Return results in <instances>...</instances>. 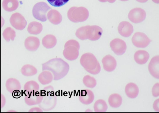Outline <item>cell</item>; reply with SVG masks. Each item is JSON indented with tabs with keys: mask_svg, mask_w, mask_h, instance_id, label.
<instances>
[{
	"mask_svg": "<svg viewBox=\"0 0 159 113\" xmlns=\"http://www.w3.org/2000/svg\"><path fill=\"white\" fill-rule=\"evenodd\" d=\"M43 71H49L52 73L53 79L58 80L64 77L68 73V64L60 58L51 59L42 64Z\"/></svg>",
	"mask_w": 159,
	"mask_h": 113,
	"instance_id": "6da1fadb",
	"label": "cell"
},
{
	"mask_svg": "<svg viewBox=\"0 0 159 113\" xmlns=\"http://www.w3.org/2000/svg\"><path fill=\"white\" fill-rule=\"evenodd\" d=\"M103 32L102 28L97 25H87L80 27L76 30L75 35L79 39H89L96 41L101 37Z\"/></svg>",
	"mask_w": 159,
	"mask_h": 113,
	"instance_id": "7a4b0ae2",
	"label": "cell"
},
{
	"mask_svg": "<svg viewBox=\"0 0 159 113\" xmlns=\"http://www.w3.org/2000/svg\"><path fill=\"white\" fill-rule=\"evenodd\" d=\"M40 94L43 96V99L39 106L43 111H48L53 109L56 106L57 99L54 95V88L51 85L44 87L41 90Z\"/></svg>",
	"mask_w": 159,
	"mask_h": 113,
	"instance_id": "3957f363",
	"label": "cell"
},
{
	"mask_svg": "<svg viewBox=\"0 0 159 113\" xmlns=\"http://www.w3.org/2000/svg\"><path fill=\"white\" fill-rule=\"evenodd\" d=\"M89 14L88 9L83 6L72 7L69 9L67 13L69 20L74 22L85 21L88 18Z\"/></svg>",
	"mask_w": 159,
	"mask_h": 113,
	"instance_id": "277c9868",
	"label": "cell"
},
{
	"mask_svg": "<svg viewBox=\"0 0 159 113\" xmlns=\"http://www.w3.org/2000/svg\"><path fill=\"white\" fill-rule=\"evenodd\" d=\"M80 48L79 43L77 41L73 39L69 40L65 44L63 55L68 60L73 61L75 60L79 55Z\"/></svg>",
	"mask_w": 159,
	"mask_h": 113,
	"instance_id": "5b68a950",
	"label": "cell"
},
{
	"mask_svg": "<svg viewBox=\"0 0 159 113\" xmlns=\"http://www.w3.org/2000/svg\"><path fill=\"white\" fill-rule=\"evenodd\" d=\"M51 8L45 2H41L35 4L32 9V14L34 17L36 19L41 22L47 21V13Z\"/></svg>",
	"mask_w": 159,
	"mask_h": 113,
	"instance_id": "8992f818",
	"label": "cell"
},
{
	"mask_svg": "<svg viewBox=\"0 0 159 113\" xmlns=\"http://www.w3.org/2000/svg\"><path fill=\"white\" fill-rule=\"evenodd\" d=\"M80 62L85 69L92 70L96 67L98 62L93 54L86 53L81 56Z\"/></svg>",
	"mask_w": 159,
	"mask_h": 113,
	"instance_id": "52a82bcc",
	"label": "cell"
},
{
	"mask_svg": "<svg viewBox=\"0 0 159 113\" xmlns=\"http://www.w3.org/2000/svg\"><path fill=\"white\" fill-rule=\"evenodd\" d=\"M151 40L144 33L141 32L135 33L132 38L133 44L138 48H145L150 44Z\"/></svg>",
	"mask_w": 159,
	"mask_h": 113,
	"instance_id": "ba28073f",
	"label": "cell"
},
{
	"mask_svg": "<svg viewBox=\"0 0 159 113\" xmlns=\"http://www.w3.org/2000/svg\"><path fill=\"white\" fill-rule=\"evenodd\" d=\"M146 16V12L143 9L140 8H135L130 11L128 16L131 22L138 23L143 21Z\"/></svg>",
	"mask_w": 159,
	"mask_h": 113,
	"instance_id": "9c48e42d",
	"label": "cell"
},
{
	"mask_svg": "<svg viewBox=\"0 0 159 113\" xmlns=\"http://www.w3.org/2000/svg\"><path fill=\"white\" fill-rule=\"evenodd\" d=\"M11 26L16 29L22 30L26 27L27 22L24 17L19 13L12 14L10 18Z\"/></svg>",
	"mask_w": 159,
	"mask_h": 113,
	"instance_id": "30bf717a",
	"label": "cell"
},
{
	"mask_svg": "<svg viewBox=\"0 0 159 113\" xmlns=\"http://www.w3.org/2000/svg\"><path fill=\"white\" fill-rule=\"evenodd\" d=\"M110 46L112 50L118 55L123 54L127 49L125 42L122 39L118 38H115L111 41Z\"/></svg>",
	"mask_w": 159,
	"mask_h": 113,
	"instance_id": "8fae6325",
	"label": "cell"
},
{
	"mask_svg": "<svg viewBox=\"0 0 159 113\" xmlns=\"http://www.w3.org/2000/svg\"><path fill=\"white\" fill-rule=\"evenodd\" d=\"M43 98V97L41 96L40 93L38 91L25 94L24 100L28 105L32 106L40 103Z\"/></svg>",
	"mask_w": 159,
	"mask_h": 113,
	"instance_id": "7c38bea8",
	"label": "cell"
},
{
	"mask_svg": "<svg viewBox=\"0 0 159 113\" xmlns=\"http://www.w3.org/2000/svg\"><path fill=\"white\" fill-rule=\"evenodd\" d=\"M148 69L153 77L159 79V55L152 58L148 64Z\"/></svg>",
	"mask_w": 159,
	"mask_h": 113,
	"instance_id": "4fadbf2b",
	"label": "cell"
},
{
	"mask_svg": "<svg viewBox=\"0 0 159 113\" xmlns=\"http://www.w3.org/2000/svg\"><path fill=\"white\" fill-rule=\"evenodd\" d=\"M119 33L125 37L130 36L134 31L133 27L129 22L123 21L121 22L118 27Z\"/></svg>",
	"mask_w": 159,
	"mask_h": 113,
	"instance_id": "5bb4252c",
	"label": "cell"
},
{
	"mask_svg": "<svg viewBox=\"0 0 159 113\" xmlns=\"http://www.w3.org/2000/svg\"><path fill=\"white\" fill-rule=\"evenodd\" d=\"M102 63L104 69L108 72L113 71L116 68L117 63L115 58L111 55L104 56L102 59Z\"/></svg>",
	"mask_w": 159,
	"mask_h": 113,
	"instance_id": "9a60e30c",
	"label": "cell"
},
{
	"mask_svg": "<svg viewBox=\"0 0 159 113\" xmlns=\"http://www.w3.org/2000/svg\"><path fill=\"white\" fill-rule=\"evenodd\" d=\"M94 98L93 93L90 90H83L80 92L79 100L83 104L88 105L91 103L93 101Z\"/></svg>",
	"mask_w": 159,
	"mask_h": 113,
	"instance_id": "2e32d148",
	"label": "cell"
},
{
	"mask_svg": "<svg viewBox=\"0 0 159 113\" xmlns=\"http://www.w3.org/2000/svg\"><path fill=\"white\" fill-rule=\"evenodd\" d=\"M25 48L31 51L36 50L40 45L39 39L34 36H29L26 38L24 42Z\"/></svg>",
	"mask_w": 159,
	"mask_h": 113,
	"instance_id": "e0dca14e",
	"label": "cell"
},
{
	"mask_svg": "<svg viewBox=\"0 0 159 113\" xmlns=\"http://www.w3.org/2000/svg\"><path fill=\"white\" fill-rule=\"evenodd\" d=\"M149 58V54L147 51L139 50L136 51L134 55V59L138 64L143 65L148 61Z\"/></svg>",
	"mask_w": 159,
	"mask_h": 113,
	"instance_id": "ac0fdd59",
	"label": "cell"
},
{
	"mask_svg": "<svg viewBox=\"0 0 159 113\" xmlns=\"http://www.w3.org/2000/svg\"><path fill=\"white\" fill-rule=\"evenodd\" d=\"M47 18L50 22L54 25L60 24L62 20V17L60 12L57 10L52 9L47 15Z\"/></svg>",
	"mask_w": 159,
	"mask_h": 113,
	"instance_id": "d6986e66",
	"label": "cell"
},
{
	"mask_svg": "<svg viewBox=\"0 0 159 113\" xmlns=\"http://www.w3.org/2000/svg\"><path fill=\"white\" fill-rule=\"evenodd\" d=\"M138 86L134 83H130L127 84L125 88V92L127 96L131 99L136 98L139 93Z\"/></svg>",
	"mask_w": 159,
	"mask_h": 113,
	"instance_id": "ffe728a7",
	"label": "cell"
},
{
	"mask_svg": "<svg viewBox=\"0 0 159 113\" xmlns=\"http://www.w3.org/2000/svg\"><path fill=\"white\" fill-rule=\"evenodd\" d=\"M5 86L7 90L11 93L15 90H20L21 88V86L19 81L16 79L12 78L7 80Z\"/></svg>",
	"mask_w": 159,
	"mask_h": 113,
	"instance_id": "44dd1931",
	"label": "cell"
},
{
	"mask_svg": "<svg viewBox=\"0 0 159 113\" xmlns=\"http://www.w3.org/2000/svg\"><path fill=\"white\" fill-rule=\"evenodd\" d=\"M57 43L56 37L52 34L46 35L42 40L43 46L47 49H51L54 47L56 45Z\"/></svg>",
	"mask_w": 159,
	"mask_h": 113,
	"instance_id": "7402d4cb",
	"label": "cell"
},
{
	"mask_svg": "<svg viewBox=\"0 0 159 113\" xmlns=\"http://www.w3.org/2000/svg\"><path fill=\"white\" fill-rule=\"evenodd\" d=\"M52 73L49 71H43L39 75L38 79L42 85H46L51 83L53 79Z\"/></svg>",
	"mask_w": 159,
	"mask_h": 113,
	"instance_id": "603a6c76",
	"label": "cell"
},
{
	"mask_svg": "<svg viewBox=\"0 0 159 113\" xmlns=\"http://www.w3.org/2000/svg\"><path fill=\"white\" fill-rule=\"evenodd\" d=\"M27 30L29 33L37 35L40 34L42 30L43 26L38 22H32L28 25Z\"/></svg>",
	"mask_w": 159,
	"mask_h": 113,
	"instance_id": "cb8c5ba5",
	"label": "cell"
},
{
	"mask_svg": "<svg viewBox=\"0 0 159 113\" xmlns=\"http://www.w3.org/2000/svg\"><path fill=\"white\" fill-rule=\"evenodd\" d=\"M18 6L19 2L18 0H3L2 2L3 9L8 12L15 10Z\"/></svg>",
	"mask_w": 159,
	"mask_h": 113,
	"instance_id": "d4e9b609",
	"label": "cell"
},
{
	"mask_svg": "<svg viewBox=\"0 0 159 113\" xmlns=\"http://www.w3.org/2000/svg\"><path fill=\"white\" fill-rule=\"evenodd\" d=\"M108 101L111 107L113 108H117L121 105L122 99L119 94L115 93L109 96Z\"/></svg>",
	"mask_w": 159,
	"mask_h": 113,
	"instance_id": "484cf974",
	"label": "cell"
},
{
	"mask_svg": "<svg viewBox=\"0 0 159 113\" xmlns=\"http://www.w3.org/2000/svg\"><path fill=\"white\" fill-rule=\"evenodd\" d=\"M22 75L25 76H31L35 75L37 73V70L33 66L27 64L24 65L21 69Z\"/></svg>",
	"mask_w": 159,
	"mask_h": 113,
	"instance_id": "4316f807",
	"label": "cell"
},
{
	"mask_svg": "<svg viewBox=\"0 0 159 113\" xmlns=\"http://www.w3.org/2000/svg\"><path fill=\"white\" fill-rule=\"evenodd\" d=\"M39 86L36 81L31 80L26 82L24 86V89L25 94L31 92L38 91Z\"/></svg>",
	"mask_w": 159,
	"mask_h": 113,
	"instance_id": "83f0119b",
	"label": "cell"
},
{
	"mask_svg": "<svg viewBox=\"0 0 159 113\" xmlns=\"http://www.w3.org/2000/svg\"><path fill=\"white\" fill-rule=\"evenodd\" d=\"M93 108L95 112H104L107 111L108 106L105 100L102 99H99L95 102Z\"/></svg>",
	"mask_w": 159,
	"mask_h": 113,
	"instance_id": "f1b7e54d",
	"label": "cell"
},
{
	"mask_svg": "<svg viewBox=\"0 0 159 113\" xmlns=\"http://www.w3.org/2000/svg\"><path fill=\"white\" fill-rule=\"evenodd\" d=\"M2 35L4 39L7 42L10 40L13 41L16 37V32L11 27L6 28L3 31Z\"/></svg>",
	"mask_w": 159,
	"mask_h": 113,
	"instance_id": "f546056e",
	"label": "cell"
},
{
	"mask_svg": "<svg viewBox=\"0 0 159 113\" xmlns=\"http://www.w3.org/2000/svg\"><path fill=\"white\" fill-rule=\"evenodd\" d=\"M83 82L85 86L90 88H94L97 84L95 79L89 75H86L84 77L83 79Z\"/></svg>",
	"mask_w": 159,
	"mask_h": 113,
	"instance_id": "4dcf8cb0",
	"label": "cell"
},
{
	"mask_svg": "<svg viewBox=\"0 0 159 113\" xmlns=\"http://www.w3.org/2000/svg\"><path fill=\"white\" fill-rule=\"evenodd\" d=\"M48 3L52 6L55 7L62 6L67 2L69 0H47Z\"/></svg>",
	"mask_w": 159,
	"mask_h": 113,
	"instance_id": "1f68e13d",
	"label": "cell"
},
{
	"mask_svg": "<svg viewBox=\"0 0 159 113\" xmlns=\"http://www.w3.org/2000/svg\"><path fill=\"white\" fill-rule=\"evenodd\" d=\"M152 94L154 97L159 96V83H155L152 89Z\"/></svg>",
	"mask_w": 159,
	"mask_h": 113,
	"instance_id": "d6a6232c",
	"label": "cell"
},
{
	"mask_svg": "<svg viewBox=\"0 0 159 113\" xmlns=\"http://www.w3.org/2000/svg\"><path fill=\"white\" fill-rule=\"evenodd\" d=\"M101 67L99 62L98 63L96 67L94 70H89L85 69L86 71L92 74L97 75L101 71Z\"/></svg>",
	"mask_w": 159,
	"mask_h": 113,
	"instance_id": "836d02e7",
	"label": "cell"
},
{
	"mask_svg": "<svg viewBox=\"0 0 159 113\" xmlns=\"http://www.w3.org/2000/svg\"><path fill=\"white\" fill-rule=\"evenodd\" d=\"M153 107L156 111L159 112V98L154 101L153 105Z\"/></svg>",
	"mask_w": 159,
	"mask_h": 113,
	"instance_id": "e575fe53",
	"label": "cell"
},
{
	"mask_svg": "<svg viewBox=\"0 0 159 113\" xmlns=\"http://www.w3.org/2000/svg\"><path fill=\"white\" fill-rule=\"evenodd\" d=\"M43 110L40 107H34L30 109L28 112H43Z\"/></svg>",
	"mask_w": 159,
	"mask_h": 113,
	"instance_id": "d590c367",
	"label": "cell"
},
{
	"mask_svg": "<svg viewBox=\"0 0 159 113\" xmlns=\"http://www.w3.org/2000/svg\"><path fill=\"white\" fill-rule=\"evenodd\" d=\"M12 95L15 98L19 97L20 96L21 93L19 90H16L14 91L12 93Z\"/></svg>",
	"mask_w": 159,
	"mask_h": 113,
	"instance_id": "8d00e7d4",
	"label": "cell"
},
{
	"mask_svg": "<svg viewBox=\"0 0 159 113\" xmlns=\"http://www.w3.org/2000/svg\"><path fill=\"white\" fill-rule=\"evenodd\" d=\"M98 0L99 1L101 2H109L110 3H113V2H115V1H116V0Z\"/></svg>",
	"mask_w": 159,
	"mask_h": 113,
	"instance_id": "74e56055",
	"label": "cell"
},
{
	"mask_svg": "<svg viewBox=\"0 0 159 113\" xmlns=\"http://www.w3.org/2000/svg\"><path fill=\"white\" fill-rule=\"evenodd\" d=\"M137 1L140 3H145L148 0H136Z\"/></svg>",
	"mask_w": 159,
	"mask_h": 113,
	"instance_id": "f35d334b",
	"label": "cell"
},
{
	"mask_svg": "<svg viewBox=\"0 0 159 113\" xmlns=\"http://www.w3.org/2000/svg\"><path fill=\"white\" fill-rule=\"evenodd\" d=\"M152 2L156 4H159V0H152Z\"/></svg>",
	"mask_w": 159,
	"mask_h": 113,
	"instance_id": "ab89813d",
	"label": "cell"
},
{
	"mask_svg": "<svg viewBox=\"0 0 159 113\" xmlns=\"http://www.w3.org/2000/svg\"><path fill=\"white\" fill-rule=\"evenodd\" d=\"M120 0L122 1H128L129 0Z\"/></svg>",
	"mask_w": 159,
	"mask_h": 113,
	"instance_id": "60d3db41",
	"label": "cell"
}]
</instances>
